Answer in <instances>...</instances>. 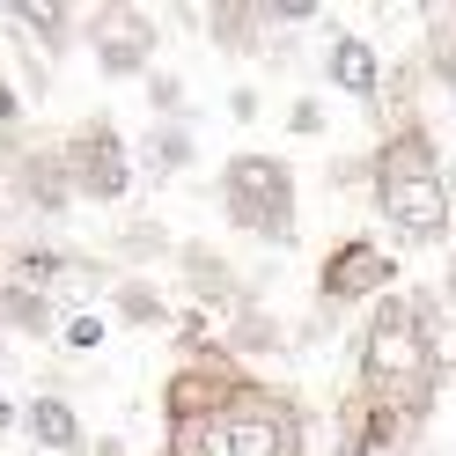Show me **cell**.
<instances>
[{"label": "cell", "mask_w": 456, "mask_h": 456, "mask_svg": "<svg viewBox=\"0 0 456 456\" xmlns=\"http://www.w3.org/2000/svg\"><path fill=\"white\" fill-rule=\"evenodd\" d=\"M89 456H133V449H126L118 435H96V442H89Z\"/></svg>", "instance_id": "obj_26"}, {"label": "cell", "mask_w": 456, "mask_h": 456, "mask_svg": "<svg viewBox=\"0 0 456 456\" xmlns=\"http://www.w3.org/2000/svg\"><path fill=\"white\" fill-rule=\"evenodd\" d=\"M103 338H110V309H67L52 346L74 354V361H89V354H103Z\"/></svg>", "instance_id": "obj_19"}, {"label": "cell", "mask_w": 456, "mask_h": 456, "mask_svg": "<svg viewBox=\"0 0 456 456\" xmlns=\"http://www.w3.org/2000/svg\"><path fill=\"white\" fill-rule=\"evenodd\" d=\"M361 177H368V155H361V162H354V155L331 162V184H361Z\"/></svg>", "instance_id": "obj_24"}, {"label": "cell", "mask_w": 456, "mask_h": 456, "mask_svg": "<svg viewBox=\"0 0 456 456\" xmlns=\"http://www.w3.org/2000/svg\"><path fill=\"white\" fill-rule=\"evenodd\" d=\"M221 346H228V354H236V361L250 368V361H280V354H295V331L280 324V317H273V309H265L258 295H250V302L236 309V317H228Z\"/></svg>", "instance_id": "obj_14"}, {"label": "cell", "mask_w": 456, "mask_h": 456, "mask_svg": "<svg viewBox=\"0 0 456 456\" xmlns=\"http://www.w3.org/2000/svg\"><path fill=\"white\" fill-rule=\"evenodd\" d=\"M191 162H199L191 126H184V118H148V140H140V155H133L140 177H148V184H169V177H184Z\"/></svg>", "instance_id": "obj_15"}, {"label": "cell", "mask_w": 456, "mask_h": 456, "mask_svg": "<svg viewBox=\"0 0 456 456\" xmlns=\"http://www.w3.org/2000/svg\"><path fill=\"white\" fill-rule=\"evenodd\" d=\"M162 456H309V412L295 390L243 376L199 419L162 427Z\"/></svg>", "instance_id": "obj_3"}, {"label": "cell", "mask_w": 456, "mask_h": 456, "mask_svg": "<svg viewBox=\"0 0 456 456\" xmlns=\"http://www.w3.org/2000/svg\"><path fill=\"white\" fill-rule=\"evenodd\" d=\"M449 15H456V0H449Z\"/></svg>", "instance_id": "obj_29"}, {"label": "cell", "mask_w": 456, "mask_h": 456, "mask_svg": "<svg viewBox=\"0 0 456 456\" xmlns=\"http://www.w3.org/2000/svg\"><path fill=\"white\" fill-rule=\"evenodd\" d=\"M442 383H449V361H442L435 288H390L354 338V390L419 442L435 405H442Z\"/></svg>", "instance_id": "obj_1"}, {"label": "cell", "mask_w": 456, "mask_h": 456, "mask_svg": "<svg viewBox=\"0 0 456 456\" xmlns=\"http://www.w3.org/2000/svg\"><path fill=\"white\" fill-rule=\"evenodd\" d=\"M228 118H236V126L258 118V89H250V81H236V89H228Z\"/></svg>", "instance_id": "obj_23"}, {"label": "cell", "mask_w": 456, "mask_h": 456, "mask_svg": "<svg viewBox=\"0 0 456 456\" xmlns=\"http://www.w3.org/2000/svg\"><path fill=\"white\" fill-rule=\"evenodd\" d=\"M81 45L103 81H148L155 74V52H162V22L133 0H103V8L81 15Z\"/></svg>", "instance_id": "obj_6"}, {"label": "cell", "mask_w": 456, "mask_h": 456, "mask_svg": "<svg viewBox=\"0 0 456 456\" xmlns=\"http://www.w3.org/2000/svg\"><path fill=\"white\" fill-rule=\"evenodd\" d=\"M177 280H184V295H191L199 317H236V309L258 295L214 243H177Z\"/></svg>", "instance_id": "obj_9"}, {"label": "cell", "mask_w": 456, "mask_h": 456, "mask_svg": "<svg viewBox=\"0 0 456 456\" xmlns=\"http://www.w3.org/2000/svg\"><path fill=\"white\" fill-rule=\"evenodd\" d=\"M0 383H8V338H0Z\"/></svg>", "instance_id": "obj_28"}, {"label": "cell", "mask_w": 456, "mask_h": 456, "mask_svg": "<svg viewBox=\"0 0 456 456\" xmlns=\"http://www.w3.org/2000/svg\"><path fill=\"white\" fill-rule=\"evenodd\" d=\"M368 191H376V214L390 221L397 243H412V250L456 243V177H449L442 140L427 118L390 126L368 148Z\"/></svg>", "instance_id": "obj_2"}, {"label": "cell", "mask_w": 456, "mask_h": 456, "mask_svg": "<svg viewBox=\"0 0 456 456\" xmlns=\"http://www.w3.org/2000/svg\"><path fill=\"white\" fill-rule=\"evenodd\" d=\"M15 427H22V405H15V397H8V390H0V442H8V435H15Z\"/></svg>", "instance_id": "obj_25"}, {"label": "cell", "mask_w": 456, "mask_h": 456, "mask_svg": "<svg viewBox=\"0 0 456 456\" xmlns=\"http://www.w3.org/2000/svg\"><path fill=\"white\" fill-rule=\"evenodd\" d=\"M449 295H456V243H449Z\"/></svg>", "instance_id": "obj_27"}, {"label": "cell", "mask_w": 456, "mask_h": 456, "mask_svg": "<svg viewBox=\"0 0 456 456\" xmlns=\"http://www.w3.org/2000/svg\"><path fill=\"white\" fill-rule=\"evenodd\" d=\"M383 74H390V60H383V52L368 45L361 30L324 22V81H331L338 96H354V103L376 110V103H383Z\"/></svg>", "instance_id": "obj_10"}, {"label": "cell", "mask_w": 456, "mask_h": 456, "mask_svg": "<svg viewBox=\"0 0 456 456\" xmlns=\"http://www.w3.org/2000/svg\"><path fill=\"white\" fill-rule=\"evenodd\" d=\"M0 338H60V309H52V295L22 288V280H0Z\"/></svg>", "instance_id": "obj_18"}, {"label": "cell", "mask_w": 456, "mask_h": 456, "mask_svg": "<svg viewBox=\"0 0 456 456\" xmlns=\"http://www.w3.org/2000/svg\"><path fill=\"white\" fill-rule=\"evenodd\" d=\"M60 162L74 177V199H89V207H126V191L140 184L133 148H126V133H118L110 110H89V118L60 140Z\"/></svg>", "instance_id": "obj_5"}, {"label": "cell", "mask_w": 456, "mask_h": 456, "mask_svg": "<svg viewBox=\"0 0 456 456\" xmlns=\"http://www.w3.org/2000/svg\"><path fill=\"white\" fill-rule=\"evenodd\" d=\"M199 30H207L228 60H250V52H265V8L258 0H214V8L199 15Z\"/></svg>", "instance_id": "obj_17"}, {"label": "cell", "mask_w": 456, "mask_h": 456, "mask_svg": "<svg viewBox=\"0 0 456 456\" xmlns=\"http://www.w3.org/2000/svg\"><path fill=\"white\" fill-rule=\"evenodd\" d=\"M221 199V221L250 243H273V250H295V228H302V177L288 155H265V148H243L221 162L214 177Z\"/></svg>", "instance_id": "obj_4"}, {"label": "cell", "mask_w": 456, "mask_h": 456, "mask_svg": "<svg viewBox=\"0 0 456 456\" xmlns=\"http://www.w3.org/2000/svg\"><path fill=\"white\" fill-rule=\"evenodd\" d=\"M22 435L37 442V456H89V442H96L89 427H81L67 390H37L30 405H22Z\"/></svg>", "instance_id": "obj_11"}, {"label": "cell", "mask_w": 456, "mask_h": 456, "mask_svg": "<svg viewBox=\"0 0 456 456\" xmlns=\"http://www.w3.org/2000/svg\"><path fill=\"white\" fill-rule=\"evenodd\" d=\"M140 89H148V110H155V118H184V74L155 67L148 81H140Z\"/></svg>", "instance_id": "obj_20"}, {"label": "cell", "mask_w": 456, "mask_h": 456, "mask_svg": "<svg viewBox=\"0 0 456 456\" xmlns=\"http://www.w3.org/2000/svg\"><path fill=\"white\" fill-rule=\"evenodd\" d=\"M103 258L118 273H155V265H177V236L155 214H133V221H118V236H110Z\"/></svg>", "instance_id": "obj_16"}, {"label": "cell", "mask_w": 456, "mask_h": 456, "mask_svg": "<svg viewBox=\"0 0 456 456\" xmlns=\"http://www.w3.org/2000/svg\"><path fill=\"white\" fill-rule=\"evenodd\" d=\"M0 191H8L15 214H30V221H45V228L67 221V214H74V177H67V162H60V140H30V148H15Z\"/></svg>", "instance_id": "obj_8"}, {"label": "cell", "mask_w": 456, "mask_h": 456, "mask_svg": "<svg viewBox=\"0 0 456 456\" xmlns=\"http://www.w3.org/2000/svg\"><path fill=\"white\" fill-rule=\"evenodd\" d=\"M397 288V258L376 243V236H338L317 265V317H338V309H376L383 295Z\"/></svg>", "instance_id": "obj_7"}, {"label": "cell", "mask_w": 456, "mask_h": 456, "mask_svg": "<svg viewBox=\"0 0 456 456\" xmlns=\"http://www.w3.org/2000/svg\"><path fill=\"white\" fill-rule=\"evenodd\" d=\"M265 8V30H302V22H317V0H258Z\"/></svg>", "instance_id": "obj_22"}, {"label": "cell", "mask_w": 456, "mask_h": 456, "mask_svg": "<svg viewBox=\"0 0 456 456\" xmlns=\"http://www.w3.org/2000/svg\"><path fill=\"white\" fill-rule=\"evenodd\" d=\"M103 309H110V324H126V331H177V302H169V288L155 273H118Z\"/></svg>", "instance_id": "obj_12"}, {"label": "cell", "mask_w": 456, "mask_h": 456, "mask_svg": "<svg viewBox=\"0 0 456 456\" xmlns=\"http://www.w3.org/2000/svg\"><path fill=\"white\" fill-rule=\"evenodd\" d=\"M324 126H331L324 96H309V89H302V96L288 103V133H295V140H324Z\"/></svg>", "instance_id": "obj_21"}, {"label": "cell", "mask_w": 456, "mask_h": 456, "mask_svg": "<svg viewBox=\"0 0 456 456\" xmlns=\"http://www.w3.org/2000/svg\"><path fill=\"white\" fill-rule=\"evenodd\" d=\"M8 30L22 37V45H37L45 60H67V45L81 37V22H74V8L67 0H8Z\"/></svg>", "instance_id": "obj_13"}]
</instances>
